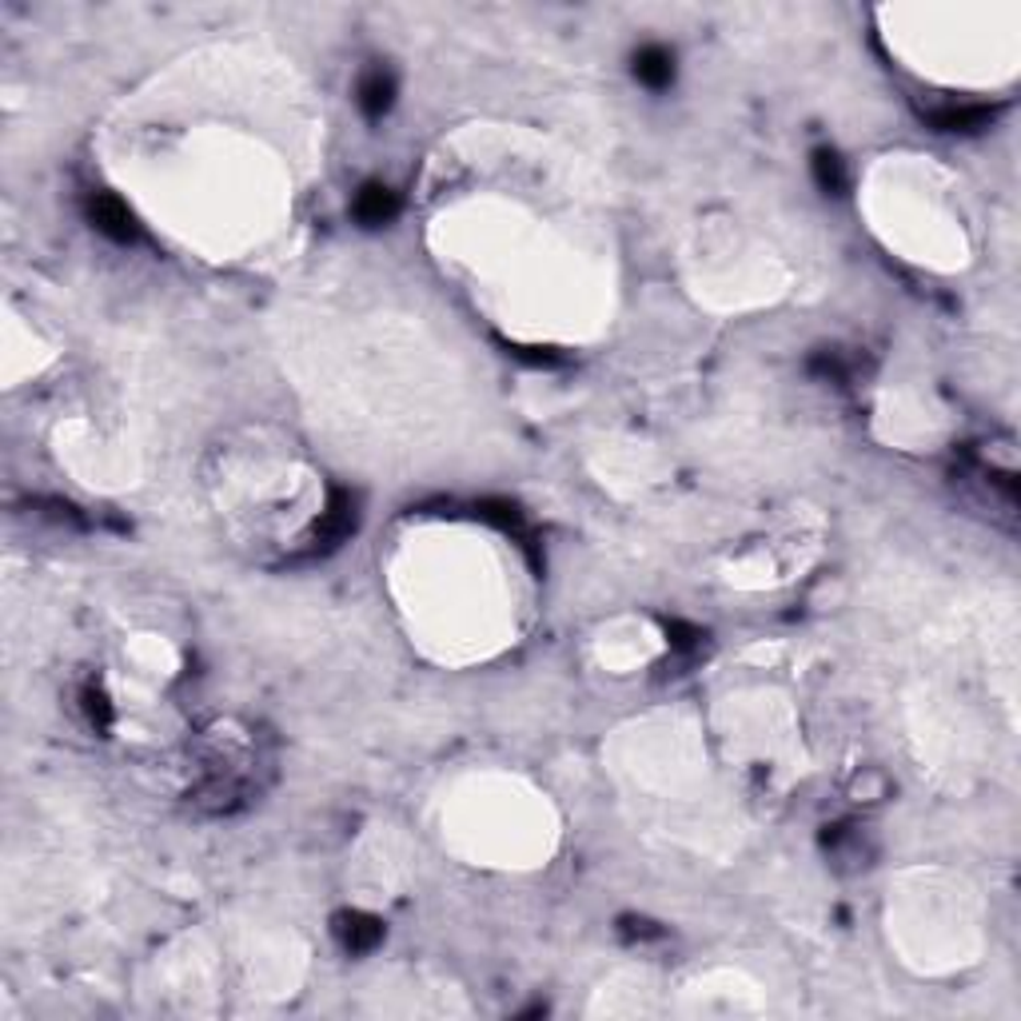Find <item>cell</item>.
<instances>
[{"label": "cell", "instance_id": "obj_3", "mask_svg": "<svg viewBox=\"0 0 1021 1021\" xmlns=\"http://www.w3.org/2000/svg\"><path fill=\"white\" fill-rule=\"evenodd\" d=\"M352 212H355V220H360V224H367V228H379V224L396 220L399 196L387 184H363L360 192H355Z\"/></svg>", "mask_w": 1021, "mask_h": 1021}, {"label": "cell", "instance_id": "obj_7", "mask_svg": "<svg viewBox=\"0 0 1021 1021\" xmlns=\"http://www.w3.org/2000/svg\"><path fill=\"white\" fill-rule=\"evenodd\" d=\"M994 121V109H982V104H962V109H942L933 112V124L945 128V133H974L982 124Z\"/></svg>", "mask_w": 1021, "mask_h": 1021}, {"label": "cell", "instance_id": "obj_8", "mask_svg": "<svg viewBox=\"0 0 1021 1021\" xmlns=\"http://www.w3.org/2000/svg\"><path fill=\"white\" fill-rule=\"evenodd\" d=\"M814 180H818V188H823V192H830V196H835V192H842V188H846L842 160H838L835 152H826V148H823V152H814Z\"/></svg>", "mask_w": 1021, "mask_h": 1021}, {"label": "cell", "instance_id": "obj_4", "mask_svg": "<svg viewBox=\"0 0 1021 1021\" xmlns=\"http://www.w3.org/2000/svg\"><path fill=\"white\" fill-rule=\"evenodd\" d=\"M336 938H340L343 950H352V954H367V950H375L379 945V938H384V926H379V918H372V914H340L336 918Z\"/></svg>", "mask_w": 1021, "mask_h": 1021}, {"label": "cell", "instance_id": "obj_9", "mask_svg": "<svg viewBox=\"0 0 1021 1021\" xmlns=\"http://www.w3.org/2000/svg\"><path fill=\"white\" fill-rule=\"evenodd\" d=\"M84 714H89V723L100 726V730L112 723V706L100 691H84Z\"/></svg>", "mask_w": 1021, "mask_h": 1021}, {"label": "cell", "instance_id": "obj_2", "mask_svg": "<svg viewBox=\"0 0 1021 1021\" xmlns=\"http://www.w3.org/2000/svg\"><path fill=\"white\" fill-rule=\"evenodd\" d=\"M355 527V499L348 491H336L331 495V503H328V511L319 515V523L311 527V551H328V547H336L348 531Z\"/></svg>", "mask_w": 1021, "mask_h": 1021}, {"label": "cell", "instance_id": "obj_1", "mask_svg": "<svg viewBox=\"0 0 1021 1021\" xmlns=\"http://www.w3.org/2000/svg\"><path fill=\"white\" fill-rule=\"evenodd\" d=\"M89 220L97 231H104L109 240L116 243H133L136 236H140V228H136V216L128 212V204L116 196H109V192H97V196L89 200Z\"/></svg>", "mask_w": 1021, "mask_h": 1021}, {"label": "cell", "instance_id": "obj_5", "mask_svg": "<svg viewBox=\"0 0 1021 1021\" xmlns=\"http://www.w3.org/2000/svg\"><path fill=\"white\" fill-rule=\"evenodd\" d=\"M355 100H360V109L367 112V116H384L392 104H396V77L387 72V68H372V72H363L360 89H355Z\"/></svg>", "mask_w": 1021, "mask_h": 1021}, {"label": "cell", "instance_id": "obj_6", "mask_svg": "<svg viewBox=\"0 0 1021 1021\" xmlns=\"http://www.w3.org/2000/svg\"><path fill=\"white\" fill-rule=\"evenodd\" d=\"M635 77L647 84V89H667L674 80V56L662 45H647L635 56Z\"/></svg>", "mask_w": 1021, "mask_h": 1021}]
</instances>
